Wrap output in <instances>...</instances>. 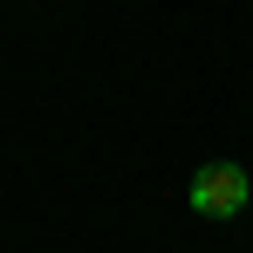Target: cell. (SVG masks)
Masks as SVG:
<instances>
[{"label": "cell", "instance_id": "obj_1", "mask_svg": "<svg viewBox=\"0 0 253 253\" xmlns=\"http://www.w3.org/2000/svg\"><path fill=\"white\" fill-rule=\"evenodd\" d=\"M253 199V185H247V171L240 165H199V178H192V212L199 219H240Z\"/></svg>", "mask_w": 253, "mask_h": 253}]
</instances>
